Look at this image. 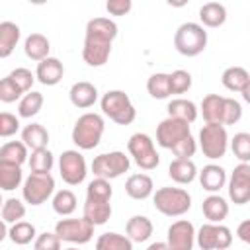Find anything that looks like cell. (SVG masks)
<instances>
[{
    "mask_svg": "<svg viewBox=\"0 0 250 250\" xmlns=\"http://www.w3.org/2000/svg\"><path fill=\"white\" fill-rule=\"evenodd\" d=\"M117 37V23L109 18H92L86 23L82 59L88 66H104L111 55L113 39Z\"/></svg>",
    "mask_w": 250,
    "mask_h": 250,
    "instance_id": "1",
    "label": "cell"
},
{
    "mask_svg": "<svg viewBox=\"0 0 250 250\" xmlns=\"http://www.w3.org/2000/svg\"><path fill=\"white\" fill-rule=\"evenodd\" d=\"M104 129H105V123L100 113H94V111L82 113L72 127V143L80 150H92L100 145Z\"/></svg>",
    "mask_w": 250,
    "mask_h": 250,
    "instance_id": "2",
    "label": "cell"
},
{
    "mask_svg": "<svg viewBox=\"0 0 250 250\" xmlns=\"http://www.w3.org/2000/svg\"><path fill=\"white\" fill-rule=\"evenodd\" d=\"M152 203L166 217H182L191 209V195L184 188H160L152 191Z\"/></svg>",
    "mask_w": 250,
    "mask_h": 250,
    "instance_id": "3",
    "label": "cell"
},
{
    "mask_svg": "<svg viewBox=\"0 0 250 250\" xmlns=\"http://www.w3.org/2000/svg\"><path fill=\"white\" fill-rule=\"evenodd\" d=\"M104 115H107L117 125H131L137 117V109L131 98L123 90H109L100 100Z\"/></svg>",
    "mask_w": 250,
    "mask_h": 250,
    "instance_id": "4",
    "label": "cell"
},
{
    "mask_svg": "<svg viewBox=\"0 0 250 250\" xmlns=\"http://www.w3.org/2000/svg\"><path fill=\"white\" fill-rule=\"evenodd\" d=\"M174 47L184 57H197L207 47V31L203 25L186 21L174 33Z\"/></svg>",
    "mask_w": 250,
    "mask_h": 250,
    "instance_id": "5",
    "label": "cell"
},
{
    "mask_svg": "<svg viewBox=\"0 0 250 250\" xmlns=\"http://www.w3.org/2000/svg\"><path fill=\"white\" fill-rule=\"evenodd\" d=\"M199 148L203 152V156L217 160L223 158L227 154L229 148V133L227 127L217 125V123H205L199 131Z\"/></svg>",
    "mask_w": 250,
    "mask_h": 250,
    "instance_id": "6",
    "label": "cell"
},
{
    "mask_svg": "<svg viewBox=\"0 0 250 250\" xmlns=\"http://www.w3.org/2000/svg\"><path fill=\"white\" fill-rule=\"evenodd\" d=\"M127 150L141 170H154L160 162V156L154 148V141L146 133L131 135L127 141Z\"/></svg>",
    "mask_w": 250,
    "mask_h": 250,
    "instance_id": "7",
    "label": "cell"
},
{
    "mask_svg": "<svg viewBox=\"0 0 250 250\" xmlns=\"http://www.w3.org/2000/svg\"><path fill=\"white\" fill-rule=\"evenodd\" d=\"M131 166V160L125 152L121 150H113V152H104V154H98L94 160H92V172L96 178H102V180H113V178H119L123 176Z\"/></svg>",
    "mask_w": 250,
    "mask_h": 250,
    "instance_id": "8",
    "label": "cell"
},
{
    "mask_svg": "<svg viewBox=\"0 0 250 250\" xmlns=\"http://www.w3.org/2000/svg\"><path fill=\"white\" fill-rule=\"evenodd\" d=\"M55 193V178L51 174H35L31 172L21 186L23 201L29 205H41Z\"/></svg>",
    "mask_w": 250,
    "mask_h": 250,
    "instance_id": "9",
    "label": "cell"
},
{
    "mask_svg": "<svg viewBox=\"0 0 250 250\" xmlns=\"http://www.w3.org/2000/svg\"><path fill=\"white\" fill-rule=\"evenodd\" d=\"M195 242L201 250H227L232 244V232L223 223H205L195 232Z\"/></svg>",
    "mask_w": 250,
    "mask_h": 250,
    "instance_id": "10",
    "label": "cell"
},
{
    "mask_svg": "<svg viewBox=\"0 0 250 250\" xmlns=\"http://www.w3.org/2000/svg\"><path fill=\"white\" fill-rule=\"evenodd\" d=\"M55 234L61 238V242L86 244L94 236V225L90 221H86L84 217H80V219H61L55 225Z\"/></svg>",
    "mask_w": 250,
    "mask_h": 250,
    "instance_id": "11",
    "label": "cell"
},
{
    "mask_svg": "<svg viewBox=\"0 0 250 250\" xmlns=\"http://www.w3.org/2000/svg\"><path fill=\"white\" fill-rule=\"evenodd\" d=\"M188 137H191V129H189V123H186L182 119L166 117L156 127V143L168 150H174Z\"/></svg>",
    "mask_w": 250,
    "mask_h": 250,
    "instance_id": "12",
    "label": "cell"
},
{
    "mask_svg": "<svg viewBox=\"0 0 250 250\" xmlns=\"http://www.w3.org/2000/svg\"><path fill=\"white\" fill-rule=\"evenodd\" d=\"M59 172L64 184L68 186H78L84 182L88 168H86V160L82 156V152L78 150H64L59 158Z\"/></svg>",
    "mask_w": 250,
    "mask_h": 250,
    "instance_id": "13",
    "label": "cell"
},
{
    "mask_svg": "<svg viewBox=\"0 0 250 250\" xmlns=\"http://www.w3.org/2000/svg\"><path fill=\"white\" fill-rule=\"evenodd\" d=\"M229 197L234 205H244L250 201V164L240 162L234 166L229 178Z\"/></svg>",
    "mask_w": 250,
    "mask_h": 250,
    "instance_id": "14",
    "label": "cell"
},
{
    "mask_svg": "<svg viewBox=\"0 0 250 250\" xmlns=\"http://www.w3.org/2000/svg\"><path fill=\"white\" fill-rule=\"evenodd\" d=\"M166 244L170 250H193L195 229L188 219H178L168 227Z\"/></svg>",
    "mask_w": 250,
    "mask_h": 250,
    "instance_id": "15",
    "label": "cell"
},
{
    "mask_svg": "<svg viewBox=\"0 0 250 250\" xmlns=\"http://www.w3.org/2000/svg\"><path fill=\"white\" fill-rule=\"evenodd\" d=\"M221 82L230 92H240L244 100H250V74L242 66H229L225 68Z\"/></svg>",
    "mask_w": 250,
    "mask_h": 250,
    "instance_id": "16",
    "label": "cell"
},
{
    "mask_svg": "<svg viewBox=\"0 0 250 250\" xmlns=\"http://www.w3.org/2000/svg\"><path fill=\"white\" fill-rule=\"evenodd\" d=\"M64 66L57 57H47L41 62H37L35 68V80H39L43 86H55L62 80Z\"/></svg>",
    "mask_w": 250,
    "mask_h": 250,
    "instance_id": "17",
    "label": "cell"
},
{
    "mask_svg": "<svg viewBox=\"0 0 250 250\" xmlns=\"http://www.w3.org/2000/svg\"><path fill=\"white\" fill-rule=\"evenodd\" d=\"M68 98H70V104H72L74 107L86 109V107H92V105L98 102V88H96L92 82L80 80V82H74V84L70 86Z\"/></svg>",
    "mask_w": 250,
    "mask_h": 250,
    "instance_id": "18",
    "label": "cell"
},
{
    "mask_svg": "<svg viewBox=\"0 0 250 250\" xmlns=\"http://www.w3.org/2000/svg\"><path fill=\"white\" fill-rule=\"evenodd\" d=\"M86 221H90L94 227H100L107 223L111 217V201L109 199H96V197H86L84 203V215Z\"/></svg>",
    "mask_w": 250,
    "mask_h": 250,
    "instance_id": "19",
    "label": "cell"
},
{
    "mask_svg": "<svg viewBox=\"0 0 250 250\" xmlns=\"http://www.w3.org/2000/svg\"><path fill=\"white\" fill-rule=\"evenodd\" d=\"M199 184L209 193H219L227 184V172L219 164H207L199 172Z\"/></svg>",
    "mask_w": 250,
    "mask_h": 250,
    "instance_id": "20",
    "label": "cell"
},
{
    "mask_svg": "<svg viewBox=\"0 0 250 250\" xmlns=\"http://www.w3.org/2000/svg\"><path fill=\"white\" fill-rule=\"evenodd\" d=\"M154 191V182L148 174H133L127 178L125 182V193L131 197V199H137V201H143L146 197H150Z\"/></svg>",
    "mask_w": 250,
    "mask_h": 250,
    "instance_id": "21",
    "label": "cell"
},
{
    "mask_svg": "<svg viewBox=\"0 0 250 250\" xmlns=\"http://www.w3.org/2000/svg\"><path fill=\"white\" fill-rule=\"evenodd\" d=\"M152 230H154V225L145 215H135L125 225V232H127L125 236L131 242H145V240H148L152 236Z\"/></svg>",
    "mask_w": 250,
    "mask_h": 250,
    "instance_id": "22",
    "label": "cell"
},
{
    "mask_svg": "<svg viewBox=\"0 0 250 250\" xmlns=\"http://www.w3.org/2000/svg\"><path fill=\"white\" fill-rule=\"evenodd\" d=\"M168 176L172 178V182L176 184H191L197 176V166L193 160H188V158H174L168 166Z\"/></svg>",
    "mask_w": 250,
    "mask_h": 250,
    "instance_id": "23",
    "label": "cell"
},
{
    "mask_svg": "<svg viewBox=\"0 0 250 250\" xmlns=\"http://www.w3.org/2000/svg\"><path fill=\"white\" fill-rule=\"evenodd\" d=\"M201 211H203V215L209 223H223L229 215V203L219 193H211L203 199Z\"/></svg>",
    "mask_w": 250,
    "mask_h": 250,
    "instance_id": "24",
    "label": "cell"
},
{
    "mask_svg": "<svg viewBox=\"0 0 250 250\" xmlns=\"http://www.w3.org/2000/svg\"><path fill=\"white\" fill-rule=\"evenodd\" d=\"M21 37L20 25L14 21H0V59H8Z\"/></svg>",
    "mask_w": 250,
    "mask_h": 250,
    "instance_id": "25",
    "label": "cell"
},
{
    "mask_svg": "<svg viewBox=\"0 0 250 250\" xmlns=\"http://www.w3.org/2000/svg\"><path fill=\"white\" fill-rule=\"evenodd\" d=\"M23 51L25 55L31 59V61H37L41 62L43 59L49 57V51H51V43L49 39L43 35V33H29L23 41Z\"/></svg>",
    "mask_w": 250,
    "mask_h": 250,
    "instance_id": "26",
    "label": "cell"
},
{
    "mask_svg": "<svg viewBox=\"0 0 250 250\" xmlns=\"http://www.w3.org/2000/svg\"><path fill=\"white\" fill-rule=\"evenodd\" d=\"M223 107H225V96L207 94L201 100V115H203L205 123L223 125Z\"/></svg>",
    "mask_w": 250,
    "mask_h": 250,
    "instance_id": "27",
    "label": "cell"
},
{
    "mask_svg": "<svg viewBox=\"0 0 250 250\" xmlns=\"http://www.w3.org/2000/svg\"><path fill=\"white\" fill-rule=\"evenodd\" d=\"M21 143L31 148V150H39V148H47L49 143V131L41 125V123H29L21 129Z\"/></svg>",
    "mask_w": 250,
    "mask_h": 250,
    "instance_id": "28",
    "label": "cell"
},
{
    "mask_svg": "<svg viewBox=\"0 0 250 250\" xmlns=\"http://www.w3.org/2000/svg\"><path fill=\"white\" fill-rule=\"evenodd\" d=\"M168 117H174V119H182L186 123H193L197 119V105L191 102V100H186V98H174L168 102Z\"/></svg>",
    "mask_w": 250,
    "mask_h": 250,
    "instance_id": "29",
    "label": "cell"
},
{
    "mask_svg": "<svg viewBox=\"0 0 250 250\" xmlns=\"http://www.w3.org/2000/svg\"><path fill=\"white\" fill-rule=\"evenodd\" d=\"M199 20L205 27H221L227 21V8L219 2H207L199 8Z\"/></svg>",
    "mask_w": 250,
    "mask_h": 250,
    "instance_id": "30",
    "label": "cell"
},
{
    "mask_svg": "<svg viewBox=\"0 0 250 250\" xmlns=\"http://www.w3.org/2000/svg\"><path fill=\"white\" fill-rule=\"evenodd\" d=\"M27 156H29L27 146L21 141H8L0 146V162L21 166L23 162H27Z\"/></svg>",
    "mask_w": 250,
    "mask_h": 250,
    "instance_id": "31",
    "label": "cell"
},
{
    "mask_svg": "<svg viewBox=\"0 0 250 250\" xmlns=\"http://www.w3.org/2000/svg\"><path fill=\"white\" fill-rule=\"evenodd\" d=\"M23 182V172L21 166L16 164H8V162H0V191H12L16 188H20Z\"/></svg>",
    "mask_w": 250,
    "mask_h": 250,
    "instance_id": "32",
    "label": "cell"
},
{
    "mask_svg": "<svg viewBox=\"0 0 250 250\" xmlns=\"http://www.w3.org/2000/svg\"><path fill=\"white\" fill-rule=\"evenodd\" d=\"M43 107V94L41 92H35V90H29L27 94H23L20 98V104H18V115L23 117V119H31L33 115H37Z\"/></svg>",
    "mask_w": 250,
    "mask_h": 250,
    "instance_id": "33",
    "label": "cell"
},
{
    "mask_svg": "<svg viewBox=\"0 0 250 250\" xmlns=\"http://www.w3.org/2000/svg\"><path fill=\"white\" fill-rule=\"evenodd\" d=\"M35 236H37V230H35V227H33L31 223H27V221H18V223H14V225L8 229V238H10L14 244H18V246L29 244L31 240H35Z\"/></svg>",
    "mask_w": 250,
    "mask_h": 250,
    "instance_id": "34",
    "label": "cell"
},
{
    "mask_svg": "<svg viewBox=\"0 0 250 250\" xmlns=\"http://www.w3.org/2000/svg\"><path fill=\"white\" fill-rule=\"evenodd\" d=\"M96 250H133V242L119 232H104L96 240Z\"/></svg>",
    "mask_w": 250,
    "mask_h": 250,
    "instance_id": "35",
    "label": "cell"
},
{
    "mask_svg": "<svg viewBox=\"0 0 250 250\" xmlns=\"http://www.w3.org/2000/svg\"><path fill=\"white\" fill-rule=\"evenodd\" d=\"M27 164L35 174H51L55 158L49 148H39V150H31V154L27 156Z\"/></svg>",
    "mask_w": 250,
    "mask_h": 250,
    "instance_id": "36",
    "label": "cell"
},
{
    "mask_svg": "<svg viewBox=\"0 0 250 250\" xmlns=\"http://www.w3.org/2000/svg\"><path fill=\"white\" fill-rule=\"evenodd\" d=\"M76 203H78V199H76L74 191H70V189H59L53 195V211L61 217L72 215L76 211Z\"/></svg>",
    "mask_w": 250,
    "mask_h": 250,
    "instance_id": "37",
    "label": "cell"
},
{
    "mask_svg": "<svg viewBox=\"0 0 250 250\" xmlns=\"http://www.w3.org/2000/svg\"><path fill=\"white\" fill-rule=\"evenodd\" d=\"M146 92L154 100H166L170 96V84H168V74L166 72H154L146 80Z\"/></svg>",
    "mask_w": 250,
    "mask_h": 250,
    "instance_id": "38",
    "label": "cell"
},
{
    "mask_svg": "<svg viewBox=\"0 0 250 250\" xmlns=\"http://www.w3.org/2000/svg\"><path fill=\"white\" fill-rule=\"evenodd\" d=\"M0 215H2V221L4 223H18L25 217V205L18 199V197H8L4 203H2V209H0Z\"/></svg>",
    "mask_w": 250,
    "mask_h": 250,
    "instance_id": "39",
    "label": "cell"
},
{
    "mask_svg": "<svg viewBox=\"0 0 250 250\" xmlns=\"http://www.w3.org/2000/svg\"><path fill=\"white\" fill-rule=\"evenodd\" d=\"M168 84H170V94H186L191 88V74L188 70H174L168 74Z\"/></svg>",
    "mask_w": 250,
    "mask_h": 250,
    "instance_id": "40",
    "label": "cell"
},
{
    "mask_svg": "<svg viewBox=\"0 0 250 250\" xmlns=\"http://www.w3.org/2000/svg\"><path fill=\"white\" fill-rule=\"evenodd\" d=\"M230 150L240 162L250 164V135L248 133H236L230 141Z\"/></svg>",
    "mask_w": 250,
    "mask_h": 250,
    "instance_id": "41",
    "label": "cell"
},
{
    "mask_svg": "<svg viewBox=\"0 0 250 250\" xmlns=\"http://www.w3.org/2000/svg\"><path fill=\"white\" fill-rule=\"evenodd\" d=\"M111 195H113V188L107 180H102V178H94L88 188H86V197H96V199H109L111 201Z\"/></svg>",
    "mask_w": 250,
    "mask_h": 250,
    "instance_id": "42",
    "label": "cell"
},
{
    "mask_svg": "<svg viewBox=\"0 0 250 250\" xmlns=\"http://www.w3.org/2000/svg\"><path fill=\"white\" fill-rule=\"evenodd\" d=\"M12 80H14V84L21 90V94H27L29 90H31V86H33V82H35V74L29 70V68H23V66H20V68H14L10 74H8Z\"/></svg>",
    "mask_w": 250,
    "mask_h": 250,
    "instance_id": "43",
    "label": "cell"
},
{
    "mask_svg": "<svg viewBox=\"0 0 250 250\" xmlns=\"http://www.w3.org/2000/svg\"><path fill=\"white\" fill-rule=\"evenodd\" d=\"M242 117V105L234 98H225V107H223V127L225 125H234Z\"/></svg>",
    "mask_w": 250,
    "mask_h": 250,
    "instance_id": "44",
    "label": "cell"
},
{
    "mask_svg": "<svg viewBox=\"0 0 250 250\" xmlns=\"http://www.w3.org/2000/svg\"><path fill=\"white\" fill-rule=\"evenodd\" d=\"M21 96H23L21 90L14 84V80H12L10 76L0 78V102H4V104H14V102H18Z\"/></svg>",
    "mask_w": 250,
    "mask_h": 250,
    "instance_id": "45",
    "label": "cell"
},
{
    "mask_svg": "<svg viewBox=\"0 0 250 250\" xmlns=\"http://www.w3.org/2000/svg\"><path fill=\"white\" fill-rule=\"evenodd\" d=\"M18 129H20V119L14 113L0 111V139H6V137L16 135Z\"/></svg>",
    "mask_w": 250,
    "mask_h": 250,
    "instance_id": "46",
    "label": "cell"
},
{
    "mask_svg": "<svg viewBox=\"0 0 250 250\" xmlns=\"http://www.w3.org/2000/svg\"><path fill=\"white\" fill-rule=\"evenodd\" d=\"M33 250H61V238L55 232H41L33 240Z\"/></svg>",
    "mask_w": 250,
    "mask_h": 250,
    "instance_id": "47",
    "label": "cell"
},
{
    "mask_svg": "<svg viewBox=\"0 0 250 250\" xmlns=\"http://www.w3.org/2000/svg\"><path fill=\"white\" fill-rule=\"evenodd\" d=\"M131 8H133L131 0H107L105 2V10L111 16H125L131 12Z\"/></svg>",
    "mask_w": 250,
    "mask_h": 250,
    "instance_id": "48",
    "label": "cell"
},
{
    "mask_svg": "<svg viewBox=\"0 0 250 250\" xmlns=\"http://www.w3.org/2000/svg\"><path fill=\"white\" fill-rule=\"evenodd\" d=\"M236 236L242 240V242H250V221H242L236 229Z\"/></svg>",
    "mask_w": 250,
    "mask_h": 250,
    "instance_id": "49",
    "label": "cell"
},
{
    "mask_svg": "<svg viewBox=\"0 0 250 250\" xmlns=\"http://www.w3.org/2000/svg\"><path fill=\"white\" fill-rule=\"evenodd\" d=\"M146 250H170V248H168V244H166V242L156 240V242H152V244H150Z\"/></svg>",
    "mask_w": 250,
    "mask_h": 250,
    "instance_id": "50",
    "label": "cell"
},
{
    "mask_svg": "<svg viewBox=\"0 0 250 250\" xmlns=\"http://www.w3.org/2000/svg\"><path fill=\"white\" fill-rule=\"evenodd\" d=\"M4 238H8V227H6V223L0 219V242H2Z\"/></svg>",
    "mask_w": 250,
    "mask_h": 250,
    "instance_id": "51",
    "label": "cell"
},
{
    "mask_svg": "<svg viewBox=\"0 0 250 250\" xmlns=\"http://www.w3.org/2000/svg\"><path fill=\"white\" fill-rule=\"evenodd\" d=\"M2 203H4V199H2V193H0V209H2Z\"/></svg>",
    "mask_w": 250,
    "mask_h": 250,
    "instance_id": "52",
    "label": "cell"
},
{
    "mask_svg": "<svg viewBox=\"0 0 250 250\" xmlns=\"http://www.w3.org/2000/svg\"><path fill=\"white\" fill-rule=\"evenodd\" d=\"M66 250H78V248H74V246H70V248H66Z\"/></svg>",
    "mask_w": 250,
    "mask_h": 250,
    "instance_id": "53",
    "label": "cell"
}]
</instances>
